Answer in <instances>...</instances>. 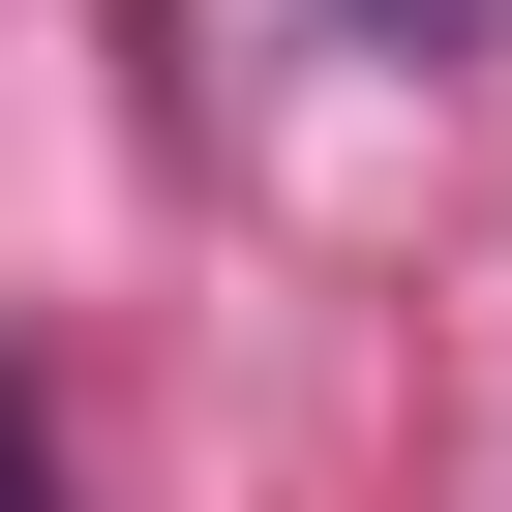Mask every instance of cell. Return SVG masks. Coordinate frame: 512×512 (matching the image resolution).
<instances>
[{
  "mask_svg": "<svg viewBox=\"0 0 512 512\" xmlns=\"http://www.w3.org/2000/svg\"><path fill=\"white\" fill-rule=\"evenodd\" d=\"M392 31H452V0H392Z\"/></svg>",
  "mask_w": 512,
  "mask_h": 512,
  "instance_id": "cell-1",
  "label": "cell"
}]
</instances>
